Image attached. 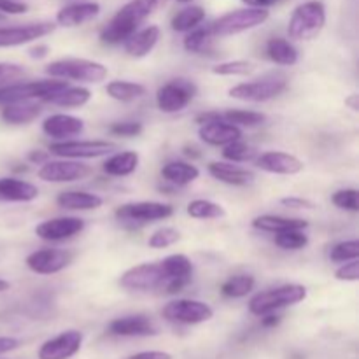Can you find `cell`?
Returning <instances> with one entry per match:
<instances>
[{"label":"cell","mask_w":359,"mask_h":359,"mask_svg":"<svg viewBox=\"0 0 359 359\" xmlns=\"http://www.w3.org/2000/svg\"><path fill=\"white\" fill-rule=\"evenodd\" d=\"M167 0H130L123 6L112 20L102 28L100 41L104 44H123L133 32L139 30L140 25L147 20L153 13H156Z\"/></svg>","instance_id":"obj_1"},{"label":"cell","mask_w":359,"mask_h":359,"mask_svg":"<svg viewBox=\"0 0 359 359\" xmlns=\"http://www.w3.org/2000/svg\"><path fill=\"white\" fill-rule=\"evenodd\" d=\"M121 287L139 293H167L174 294L184 290L188 283L174 280L165 273L161 263H142L126 270L119 279Z\"/></svg>","instance_id":"obj_2"},{"label":"cell","mask_w":359,"mask_h":359,"mask_svg":"<svg viewBox=\"0 0 359 359\" xmlns=\"http://www.w3.org/2000/svg\"><path fill=\"white\" fill-rule=\"evenodd\" d=\"M326 25V7L319 0H309L293 11L287 23V35L293 41H312Z\"/></svg>","instance_id":"obj_3"},{"label":"cell","mask_w":359,"mask_h":359,"mask_svg":"<svg viewBox=\"0 0 359 359\" xmlns=\"http://www.w3.org/2000/svg\"><path fill=\"white\" fill-rule=\"evenodd\" d=\"M307 298V287L302 284H284V286L273 287V290L262 291L249 300V312L252 316L272 314L280 309L293 307Z\"/></svg>","instance_id":"obj_4"},{"label":"cell","mask_w":359,"mask_h":359,"mask_svg":"<svg viewBox=\"0 0 359 359\" xmlns=\"http://www.w3.org/2000/svg\"><path fill=\"white\" fill-rule=\"evenodd\" d=\"M46 74L55 79L81 81V83H100L107 77L109 70L104 63L84 58H62L46 67Z\"/></svg>","instance_id":"obj_5"},{"label":"cell","mask_w":359,"mask_h":359,"mask_svg":"<svg viewBox=\"0 0 359 359\" xmlns=\"http://www.w3.org/2000/svg\"><path fill=\"white\" fill-rule=\"evenodd\" d=\"M69 86V81L65 79H42L32 81V83H13L0 88V105L14 104V102H28L39 100L44 102L51 95L58 93L60 90Z\"/></svg>","instance_id":"obj_6"},{"label":"cell","mask_w":359,"mask_h":359,"mask_svg":"<svg viewBox=\"0 0 359 359\" xmlns=\"http://www.w3.org/2000/svg\"><path fill=\"white\" fill-rule=\"evenodd\" d=\"M270 18L269 9H262V7H244V9L231 11L221 16L219 20L214 21L210 25L214 37H230V35L242 34L245 30L259 27L265 23Z\"/></svg>","instance_id":"obj_7"},{"label":"cell","mask_w":359,"mask_h":359,"mask_svg":"<svg viewBox=\"0 0 359 359\" xmlns=\"http://www.w3.org/2000/svg\"><path fill=\"white\" fill-rule=\"evenodd\" d=\"M196 84L193 81L177 77V79L168 81L167 84L158 88L156 91V105L161 112L167 114H175L188 107L196 97Z\"/></svg>","instance_id":"obj_8"},{"label":"cell","mask_w":359,"mask_h":359,"mask_svg":"<svg viewBox=\"0 0 359 359\" xmlns=\"http://www.w3.org/2000/svg\"><path fill=\"white\" fill-rule=\"evenodd\" d=\"M161 316L167 319L168 323H175V325H202L212 319L214 311L209 304L200 300H172L161 311Z\"/></svg>","instance_id":"obj_9"},{"label":"cell","mask_w":359,"mask_h":359,"mask_svg":"<svg viewBox=\"0 0 359 359\" xmlns=\"http://www.w3.org/2000/svg\"><path fill=\"white\" fill-rule=\"evenodd\" d=\"M287 81L280 76L263 77V79L251 81V83H241L237 86L230 88V97L242 102H269L272 98L279 97L283 91H286Z\"/></svg>","instance_id":"obj_10"},{"label":"cell","mask_w":359,"mask_h":359,"mask_svg":"<svg viewBox=\"0 0 359 359\" xmlns=\"http://www.w3.org/2000/svg\"><path fill=\"white\" fill-rule=\"evenodd\" d=\"M118 149L114 142L107 140H58L49 144V153L60 158L81 160V158H100Z\"/></svg>","instance_id":"obj_11"},{"label":"cell","mask_w":359,"mask_h":359,"mask_svg":"<svg viewBox=\"0 0 359 359\" xmlns=\"http://www.w3.org/2000/svg\"><path fill=\"white\" fill-rule=\"evenodd\" d=\"M172 214H174V207L161 202H132L116 209V217L123 223L146 224L151 221L167 219Z\"/></svg>","instance_id":"obj_12"},{"label":"cell","mask_w":359,"mask_h":359,"mask_svg":"<svg viewBox=\"0 0 359 359\" xmlns=\"http://www.w3.org/2000/svg\"><path fill=\"white\" fill-rule=\"evenodd\" d=\"M56 28L51 21L18 25V27H0V48H14L46 37Z\"/></svg>","instance_id":"obj_13"},{"label":"cell","mask_w":359,"mask_h":359,"mask_svg":"<svg viewBox=\"0 0 359 359\" xmlns=\"http://www.w3.org/2000/svg\"><path fill=\"white\" fill-rule=\"evenodd\" d=\"M91 167L81 161H46L39 168V179L46 182H76L91 175Z\"/></svg>","instance_id":"obj_14"},{"label":"cell","mask_w":359,"mask_h":359,"mask_svg":"<svg viewBox=\"0 0 359 359\" xmlns=\"http://www.w3.org/2000/svg\"><path fill=\"white\" fill-rule=\"evenodd\" d=\"M74 255L65 249H41L27 256V266L39 276H53L72 263Z\"/></svg>","instance_id":"obj_15"},{"label":"cell","mask_w":359,"mask_h":359,"mask_svg":"<svg viewBox=\"0 0 359 359\" xmlns=\"http://www.w3.org/2000/svg\"><path fill=\"white\" fill-rule=\"evenodd\" d=\"M81 346L83 333L77 330H67L42 344L39 349V359H70L79 353Z\"/></svg>","instance_id":"obj_16"},{"label":"cell","mask_w":359,"mask_h":359,"mask_svg":"<svg viewBox=\"0 0 359 359\" xmlns=\"http://www.w3.org/2000/svg\"><path fill=\"white\" fill-rule=\"evenodd\" d=\"M84 230V221L79 217L65 216V217H53V219L44 221L35 228V235L42 241L48 242H62L67 238H72Z\"/></svg>","instance_id":"obj_17"},{"label":"cell","mask_w":359,"mask_h":359,"mask_svg":"<svg viewBox=\"0 0 359 359\" xmlns=\"http://www.w3.org/2000/svg\"><path fill=\"white\" fill-rule=\"evenodd\" d=\"M256 165L262 170L277 175H294L304 170V161L300 158L283 151H266L256 158Z\"/></svg>","instance_id":"obj_18"},{"label":"cell","mask_w":359,"mask_h":359,"mask_svg":"<svg viewBox=\"0 0 359 359\" xmlns=\"http://www.w3.org/2000/svg\"><path fill=\"white\" fill-rule=\"evenodd\" d=\"M109 333L116 337H153L158 333V326L147 316L132 314L109 323Z\"/></svg>","instance_id":"obj_19"},{"label":"cell","mask_w":359,"mask_h":359,"mask_svg":"<svg viewBox=\"0 0 359 359\" xmlns=\"http://www.w3.org/2000/svg\"><path fill=\"white\" fill-rule=\"evenodd\" d=\"M42 132L56 140H67L84 132V121L70 114H53L44 119Z\"/></svg>","instance_id":"obj_20"},{"label":"cell","mask_w":359,"mask_h":359,"mask_svg":"<svg viewBox=\"0 0 359 359\" xmlns=\"http://www.w3.org/2000/svg\"><path fill=\"white\" fill-rule=\"evenodd\" d=\"M100 14V4L97 2H79V4H69V6L62 7L56 14V23L60 27L74 28L81 27V25L88 23V21L95 20Z\"/></svg>","instance_id":"obj_21"},{"label":"cell","mask_w":359,"mask_h":359,"mask_svg":"<svg viewBox=\"0 0 359 359\" xmlns=\"http://www.w3.org/2000/svg\"><path fill=\"white\" fill-rule=\"evenodd\" d=\"M198 137L209 146H226V144L242 139V130L238 126L230 125L224 119H219V121L200 125Z\"/></svg>","instance_id":"obj_22"},{"label":"cell","mask_w":359,"mask_h":359,"mask_svg":"<svg viewBox=\"0 0 359 359\" xmlns=\"http://www.w3.org/2000/svg\"><path fill=\"white\" fill-rule=\"evenodd\" d=\"M160 28L156 25H149V27L137 30L123 42L125 46L126 55L133 56V58H144L149 55L154 48H156L158 41H160Z\"/></svg>","instance_id":"obj_23"},{"label":"cell","mask_w":359,"mask_h":359,"mask_svg":"<svg viewBox=\"0 0 359 359\" xmlns=\"http://www.w3.org/2000/svg\"><path fill=\"white\" fill-rule=\"evenodd\" d=\"M39 196V188L32 182L16 177H0V200L2 202H34Z\"/></svg>","instance_id":"obj_24"},{"label":"cell","mask_w":359,"mask_h":359,"mask_svg":"<svg viewBox=\"0 0 359 359\" xmlns=\"http://www.w3.org/2000/svg\"><path fill=\"white\" fill-rule=\"evenodd\" d=\"M209 174L219 182L230 186H248L255 181V174L251 170L233 163H223V161L209 163Z\"/></svg>","instance_id":"obj_25"},{"label":"cell","mask_w":359,"mask_h":359,"mask_svg":"<svg viewBox=\"0 0 359 359\" xmlns=\"http://www.w3.org/2000/svg\"><path fill=\"white\" fill-rule=\"evenodd\" d=\"M252 228L262 231H270V233H280L287 230H305L309 226V221L300 219V217H284L273 216V214H263L252 219Z\"/></svg>","instance_id":"obj_26"},{"label":"cell","mask_w":359,"mask_h":359,"mask_svg":"<svg viewBox=\"0 0 359 359\" xmlns=\"http://www.w3.org/2000/svg\"><path fill=\"white\" fill-rule=\"evenodd\" d=\"M42 109L39 104H34L32 100L28 102H14V104L4 105L0 118L7 123V125H28L34 119L41 116Z\"/></svg>","instance_id":"obj_27"},{"label":"cell","mask_w":359,"mask_h":359,"mask_svg":"<svg viewBox=\"0 0 359 359\" xmlns=\"http://www.w3.org/2000/svg\"><path fill=\"white\" fill-rule=\"evenodd\" d=\"M56 203L65 210H95L102 207L104 200H102V196L95 195V193L70 189V191L60 193Z\"/></svg>","instance_id":"obj_28"},{"label":"cell","mask_w":359,"mask_h":359,"mask_svg":"<svg viewBox=\"0 0 359 359\" xmlns=\"http://www.w3.org/2000/svg\"><path fill=\"white\" fill-rule=\"evenodd\" d=\"M161 175L174 186H188L200 177V170L193 163L186 161H168L161 168Z\"/></svg>","instance_id":"obj_29"},{"label":"cell","mask_w":359,"mask_h":359,"mask_svg":"<svg viewBox=\"0 0 359 359\" xmlns=\"http://www.w3.org/2000/svg\"><path fill=\"white\" fill-rule=\"evenodd\" d=\"M140 156L135 151H123V153L112 154L104 163V172L112 177H126L133 174L139 167Z\"/></svg>","instance_id":"obj_30"},{"label":"cell","mask_w":359,"mask_h":359,"mask_svg":"<svg viewBox=\"0 0 359 359\" xmlns=\"http://www.w3.org/2000/svg\"><path fill=\"white\" fill-rule=\"evenodd\" d=\"M266 56L277 65L291 67L298 62V49L287 39L272 37L266 42Z\"/></svg>","instance_id":"obj_31"},{"label":"cell","mask_w":359,"mask_h":359,"mask_svg":"<svg viewBox=\"0 0 359 359\" xmlns=\"http://www.w3.org/2000/svg\"><path fill=\"white\" fill-rule=\"evenodd\" d=\"M90 98L91 91L88 88L67 86L63 90H60L58 93L46 98L44 102L53 105H60V107H83V105H86L90 102Z\"/></svg>","instance_id":"obj_32"},{"label":"cell","mask_w":359,"mask_h":359,"mask_svg":"<svg viewBox=\"0 0 359 359\" xmlns=\"http://www.w3.org/2000/svg\"><path fill=\"white\" fill-rule=\"evenodd\" d=\"M214 34L209 27H196L193 30L188 32V35L184 37V49L193 55H205V53L212 51L214 44Z\"/></svg>","instance_id":"obj_33"},{"label":"cell","mask_w":359,"mask_h":359,"mask_svg":"<svg viewBox=\"0 0 359 359\" xmlns=\"http://www.w3.org/2000/svg\"><path fill=\"white\" fill-rule=\"evenodd\" d=\"M163 266L165 273L174 280H182V283H191L193 276V263L188 256L184 255H170L160 262Z\"/></svg>","instance_id":"obj_34"},{"label":"cell","mask_w":359,"mask_h":359,"mask_svg":"<svg viewBox=\"0 0 359 359\" xmlns=\"http://www.w3.org/2000/svg\"><path fill=\"white\" fill-rule=\"evenodd\" d=\"M105 91L109 97L118 102H132L146 95V86L140 83H132V81H111L105 86Z\"/></svg>","instance_id":"obj_35"},{"label":"cell","mask_w":359,"mask_h":359,"mask_svg":"<svg viewBox=\"0 0 359 359\" xmlns=\"http://www.w3.org/2000/svg\"><path fill=\"white\" fill-rule=\"evenodd\" d=\"M205 20V9L200 6H188L179 11L172 18V30L174 32H189L198 27Z\"/></svg>","instance_id":"obj_36"},{"label":"cell","mask_w":359,"mask_h":359,"mask_svg":"<svg viewBox=\"0 0 359 359\" xmlns=\"http://www.w3.org/2000/svg\"><path fill=\"white\" fill-rule=\"evenodd\" d=\"M256 279L249 273H238V276L230 277L221 286V293L226 298H244L255 290Z\"/></svg>","instance_id":"obj_37"},{"label":"cell","mask_w":359,"mask_h":359,"mask_svg":"<svg viewBox=\"0 0 359 359\" xmlns=\"http://www.w3.org/2000/svg\"><path fill=\"white\" fill-rule=\"evenodd\" d=\"M188 216L195 217V219H219L224 217V209L216 202H210V200H193L188 205Z\"/></svg>","instance_id":"obj_38"},{"label":"cell","mask_w":359,"mask_h":359,"mask_svg":"<svg viewBox=\"0 0 359 359\" xmlns=\"http://www.w3.org/2000/svg\"><path fill=\"white\" fill-rule=\"evenodd\" d=\"M223 119L230 125L235 126H245V128H255V126L263 125L266 121V116L262 114V112L255 111H241V109H233V111L223 112Z\"/></svg>","instance_id":"obj_39"},{"label":"cell","mask_w":359,"mask_h":359,"mask_svg":"<svg viewBox=\"0 0 359 359\" xmlns=\"http://www.w3.org/2000/svg\"><path fill=\"white\" fill-rule=\"evenodd\" d=\"M223 156L224 160L231 161V163H248V161H252L258 156V151L238 139L235 140V142H230L224 146Z\"/></svg>","instance_id":"obj_40"},{"label":"cell","mask_w":359,"mask_h":359,"mask_svg":"<svg viewBox=\"0 0 359 359\" xmlns=\"http://www.w3.org/2000/svg\"><path fill=\"white\" fill-rule=\"evenodd\" d=\"M273 242L283 251H300L309 244V237L304 230H287L277 233Z\"/></svg>","instance_id":"obj_41"},{"label":"cell","mask_w":359,"mask_h":359,"mask_svg":"<svg viewBox=\"0 0 359 359\" xmlns=\"http://www.w3.org/2000/svg\"><path fill=\"white\" fill-rule=\"evenodd\" d=\"M359 258V242L358 241H346L339 242L337 245H333L332 251H330V259L335 263H346L351 259Z\"/></svg>","instance_id":"obj_42"},{"label":"cell","mask_w":359,"mask_h":359,"mask_svg":"<svg viewBox=\"0 0 359 359\" xmlns=\"http://www.w3.org/2000/svg\"><path fill=\"white\" fill-rule=\"evenodd\" d=\"M255 70V65L251 62H244V60H233V62L219 63L212 69L216 76H249Z\"/></svg>","instance_id":"obj_43"},{"label":"cell","mask_w":359,"mask_h":359,"mask_svg":"<svg viewBox=\"0 0 359 359\" xmlns=\"http://www.w3.org/2000/svg\"><path fill=\"white\" fill-rule=\"evenodd\" d=\"M179 238H181V233L175 228H160V230H156L151 235L147 245L153 249H165L179 242Z\"/></svg>","instance_id":"obj_44"},{"label":"cell","mask_w":359,"mask_h":359,"mask_svg":"<svg viewBox=\"0 0 359 359\" xmlns=\"http://www.w3.org/2000/svg\"><path fill=\"white\" fill-rule=\"evenodd\" d=\"M332 202H333V205L339 207V209L349 210V212H358L359 210L358 189H354V188L339 189V191L333 193Z\"/></svg>","instance_id":"obj_45"},{"label":"cell","mask_w":359,"mask_h":359,"mask_svg":"<svg viewBox=\"0 0 359 359\" xmlns=\"http://www.w3.org/2000/svg\"><path fill=\"white\" fill-rule=\"evenodd\" d=\"M109 130L118 137H137L144 132V125L140 121H121L111 125Z\"/></svg>","instance_id":"obj_46"},{"label":"cell","mask_w":359,"mask_h":359,"mask_svg":"<svg viewBox=\"0 0 359 359\" xmlns=\"http://www.w3.org/2000/svg\"><path fill=\"white\" fill-rule=\"evenodd\" d=\"M335 279L346 280V283H356L359 279V259L346 262V265H342L335 272Z\"/></svg>","instance_id":"obj_47"},{"label":"cell","mask_w":359,"mask_h":359,"mask_svg":"<svg viewBox=\"0 0 359 359\" xmlns=\"http://www.w3.org/2000/svg\"><path fill=\"white\" fill-rule=\"evenodd\" d=\"M23 74V67L16 65V63H0V84L20 79Z\"/></svg>","instance_id":"obj_48"},{"label":"cell","mask_w":359,"mask_h":359,"mask_svg":"<svg viewBox=\"0 0 359 359\" xmlns=\"http://www.w3.org/2000/svg\"><path fill=\"white\" fill-rule=\"evenodd\" d=\"M28 4L23 0H0V13L2 14H11V16H16V14H25L28 13Z\"/></svg>","instance_id":"obj_49"},{"label":"cell","mask_w":359,"mask_h":359,"mask_svg":"<svg viewBox=\"0 0 359 359\" xmlns=\"http://www.w3.org/2000/svg\"><path fill=\"white\" fill-rule=\"evenodd\" d=\"M280 203L290 209H314V202L311 200H305V198H297V196H290V198H283Z\"/></svg>","instance_id":"obj_50"},{"label":"cell","mask_w":359,"mask_h":359,"mask_svg":"<svg viewBox=\"0 0 359 359\" xmlns=\"http://www.w3.org/2000/svg\"><path fill=\"white\" fill-rule=\"evenodd\" d=\"M21 346V342L14 337H0V354H7L16 351Z\"/></svg>","instance_id":"obj_51"},{"label":"cell","mask_w":359,"mask_h":359,"mask_svg":"<svg viewBox=\"0 0 359 359\" xmlns=\"http://www.w3.org/2000/svg\"><path fill=\"white\" fill-rule=\"evenodd\" d=\"M128 359H172V356L163 351H144V353L133 354Z\"/></svg>","instance_id":"obj_52"},{"label":"cell","mask_w":359,"mask_h":359,"mask_svg":"<svg viewBox=\"0 0 359 359\" xmlns=\"http://www.w3.org/2000/svg\"><path fill=\"white\" fill-rule=\"evenodd\" d=\"M248 7H262V9H269V7L276 6L280 0H242Z\"/></svg>","instance_id":"obj_53"},{"label":"cell","mask_w":359,"mask_h":359,"mask_svg":"<svg viewBox=\"0 0 359 359\" xmlns=\"http://www.w3.org/2000/svg\"><path fill=\"white\" fill-rule=\"evenodd\" d=\"M49 53V48L46 44H39V46H34V48H30V51H28V55L32 56V58H44V56H48Z\"/></svg>","instance_id":"obj_54"},{"label":"cell","mask_w":359,"mask_h":359,"mask_svg":"<svg viewBox=\"0 0 359 359\" xmlns=\"http://www.w3.org/2000/svg\"><path fill=\"white\" fill-rule=\"evenodd\" d=\"M28 160L32 161V163H37V165H42L48 161V153H39V151H32L30 154H28Z\"/></svg>","instance_id":"obj_55"},{"label":"cell","mask_w":359,"mask_h":359,"mask_svg":"<svg viewBox=\"0 0 359 359\" xmlns=\"http://www.w3.org/2000/svg\"><path fill=\"white\" fill-rule=\"evenodd\" d=\"M263 326H266V328H272V326H277L279 325V321H280V318L279 316H276V312H272V314H266V316H263Z\"/></svg>","instance_id":"obj_56"},{"label":"cell","mask_w":359,"mask_h":359,"mask_svg":"<svg viewBox=\"0 0 359 359\" xmlns=\"http://www.w3.org/2000/svg\"><path fill=\"white\" fill-rule=\"evenodd\" d=\"M346 105H347V107L353 109V111H358V109H359V97H358V95L354 93V95H351L349 98H346Z\"/></svg>","instance_id":"obj_57"},{"label":"cell","mask_w":359,"mask_h":359,"mask_svg":"<svg viewBox=\"0 0 359 359\" xmlns=\"http://www.w3.org/2000/svg\"><path fill=\"white\" fill-rule=\"evenodd\" d=\"M184 154H186V156H195V158L200 156L198 149H196L195 146H186L184 147Z\"/></svg>","instance_id":"obj_58"},{"label":"cell","mask_w":359,"mask_h":359,"mask_svg":"<svg viewBox=\"0 0 359 359\" xmlns=\"http://www.w3.org/2000/svg\"><path fill=\"white\" fill-rule=\"evenodd\" d=\"M11 287V284L7 283V280L0 279V293H4V291H7Z\"/></svg>","instance_id":"obj_59"},{"label":"cell","mask_w":359,"mask_h":359,"mask_svg":"<svg viewBox=\"0 0 359 359\" xmlns=\"http://www.w3.org/2000/svg\"><path fill=\"white\" fill-rule=\"evenodd\" d=\"M177 2H181V4H191L193 0H177Z\"/></svg>","instance_id":"obj_60"}]
</instances>
